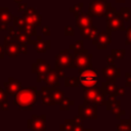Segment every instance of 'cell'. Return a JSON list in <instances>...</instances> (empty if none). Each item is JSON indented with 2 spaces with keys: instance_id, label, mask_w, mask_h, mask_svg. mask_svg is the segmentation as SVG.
<instances>
[{
  "instance_id": "obj_32",
  "label": "cell",
  "mask_w": 131,
  "mask_h": 131,
  "mask_svg": "<svg viewBox=\"0 0 131 131\" xmlns=\"http://www.w3.org/2000/svg\"><path fill=\"white\" fill-rule=\"evenodd\" d=\"M69 49L74 50V52H76V51H80V50H83V49H84V43H83V41H82V40H77L74 44H71V45H70Z\"/></svg>"
},
{
  "instance_id": "obj_11",
  "label": "cell",
  "mask_w": 131,
  "mask_h": 131,
  "mask_svg": "<svg viewBox=\"0 0 131 131\" xmlns=\"http://www.w3.org/2000/svg\"><path fill=\"white\" fill-rule=\"evenodd\" d=\"M112 43V33L106 31L99 32L96 39L92 41V44L96 46L98 50H104L107 48V46Z\"/></svg>"
},
{
  "instance_id": "obj_5",
  "label": "cell",
  "mask_w": 131,
  "mask_h": 131,
  "mask_svg": "<svg viewBox=\"0 0 131 131\" xmlns=\"http://www.w3.org/2000/svg\"><path fill=\"white\" fill-rule=\"evenodd\" d=\"M74 63V55L70 52V49H64L59 51L55 55V69L64 70V69H73Z\"/></svg>"
},
{
  "instance_id": "obj_9",
  "label": "cell",
  "mask_w": 131,
  "mask_h": 131,
  "mask_svg": "<svg viewBox=\"0 0 131 131\" xmlns=\"http://www.w3.org/2000/svg\"><path fill=\"white\" fill-rule=\"evenodd\" d=\"M78 116L83 120L97 119V105L90 103H83L78 107Z\"/></svg>"
},
{
  "instance_id": "obj_42",
  "label": "cell",
  "mask_w": 131,
  "mask_h": 131,
  "mask_svg": "<svg viewBox=\"0 0 131 131\" xmlns=\"http://www.w3.org/2000/svg\"><path fill=\"white\" fill-rule=\"evenodd\" d=\"M4 56H5L4 48H3V46H1V45H0V59H3V58H4Z\"/></svg>"
},
{
  "instance_id": "obj_16",
  "label": "cell",
  "mask_w": 131,
  "mask_h": 131,
  "mask_svg": "<svg viewBox=\"0 0 131 131\" xmlns=\"http://www.w3.org/2000/svg\"><path fill=\"white\" fill-rule=\"evenodd\" d=\"M24 19L28 25H31L33 27L40 26L42 21V17L40 14H38L34 9H28L24 13Z\"/></svg>"
},
{
  "instance_id": "obj_7",
  "label": "cell",
  "mask_w": 131,
  "mask_h": 131,
  "mask_svg": "<svg viewBox=\"0 0 131 131\" xmlns=\"http://www.w3.org/2000/svg\"><path fill=\"white\" fill-rule=\"evenodd\" d=\"M50 70H51L50 64L46 60L41 58H37V60L32 64V72L34 74H37V78H36L37 82L45 81Z\"/></svg>"
},
{
  "instance_id": "obj_29",
  "label": "cell",
  "mask_w": 131,
  "mask_h": 131,
  "mask_svg": "<svg viewBox=\"0 0 131 131\" xmlns=\"http://www.w3.org/2000/svg\"><path fill=\"white\" fill-rule=\"evenodd\" d=\"M119 14L124 21H129L131 18V10L129 7H121L119 10Z\"/></svg>"
},
{
  "instance_id": "obj_24",
  "label": "cell",
  "mask_w": 131,
  "mask_h": 131,
  "mask_svg": "<svg viewBox=\"0 0 131 131\" xmlns=\"http://www.w3.org/2000/svg\"><path fill=\"white\" fill-rule=\"evenodd\" d=\"M111 112L115 115V117H116V119H117V120L121 119V117H122L123 115H125V114H126V112H125L124 110H122V108H121V101H120V100H118V99H116V100H115V102H114V104H113V106H112Z\"/></svg>"
},
{
  "instance_id": "obj_20",
  "label": "cell",
  "mask_w": 131,
  "mask_h": 131,
  "mask_svg": "<svg viewBox=\"0 0 131 131\" xmlns=\"http://www.w3.org/2000/svg\"><path fill=\"white\" fill-rule=\"evenodd\" d=\"M12 15L10 14L9 10L7 8H1L0 9V30H6L8 29V24L11 21Z\"/></svg>"
},
{
  "instance_id": "obj_44",
  "label": "cell",
  "mask_w": 131,
  "mask_h": 131,
  "mask_svg": "<svg viewBox=\"0 0 131 131\" xmlns=\"http://www.w3.org/2000/svg\"><path fill=\"white\" fill-rule=\"evenodd\" d=\"M84 131H93L91 128H88V129H84Z\"/></svg>"
},
{
  "instance_id": "obj_45",
  "label": "cell",
  "mask_w": 131,
  "mask_h": 131,
  "mask_svg": "<svg viewBox=\"0 0 131 131\" xmlns=\"http://www.w3.org/2000/svg\"><path fill=\"white\" fill-rule=\"evenodd\" d=\"M129 120H130V122H131V116H130V117H129Z\"/></svg>"
},
{
  "instance_id": "obj_3",
  "label": "cell",
  "mask_w": 131,
  "mask_h": 131,
  "mask_svg": "<svg viewBox=\"0 0 131 131\" xmlns=\"http://www.w3.org/2000/svg\"><path fill=\"white\" fill-rule=\"evenodd\" d=\"M74 63L73 69L84 70L92 67V54L86 49L74 52Z\"/></svg>"
},
{
  "instance_id": "obj_30",
  "label": "cell",
  "mask_w": 131,
  "mask_h": 131,
  "mask_svg": "<svg viewBox=\"0 0 131 131\" xmlns=\"http://www.w3.org/2000/svg\"><path fill=\"white\" fill-rule=\"evenodd\" d=\"M74 124H75L74 119H68L64 121L63 124L59 125V131H72Z\"/></svg>"
},
{
  "instance_id": "obj_21",
  "label": "cell",
  "mask_w": 131,
  "mask_h": 131,
  "mask_svg": "<svg viewBox=\"0 0 131 131\" xmlns=\"http://www.w3.org/2000/svg\"><path fill=\"white\" fill-rule=\"evenodd\" d=\"M80 34L83 38L93 41L94 39H96V37L98 35V30L95 26H91L89 28H85V29L80 30Z\"/></svg>"
},
{
  "instance_id": "obj_39",
  "label": "cell",
  "mask_w": 131,
  "mask_h": 131,
  "mask_svg": "<svg viewBox=\"0 0 131 131\" xmlns=\"http://www.w3.org/2000/svg\"><path fill=\"white\" fill-rule=\"evenodd\" d=\"M125 79H126L125 85L127 87H131V73H126L125 74Z\"/></svg>"
},
{
  "instance_id": "obj_15",
  "label": "cell",
  "mask_w": 131,
  "mask_h": 131,
  "mask_svg": "<svg viewBox=\"0 0 131 131\" xmlns=\"http://www.w3.org/2000/svg\"><path fill=\"white\" fill-rule=\"evenodd\" d=\"M4 89L6 91V93L10 96H14L16 95L23 88H21V84L17 79L14 78H9L7 82H4Z\"/></svg>"
},
{
  "instance_id": "obj_22",
  "label": "cell",
  "mask_w": 131,
  "mask_h": 131,
  "mask_svg": "<svg viewBox=\"0 0 131 131\" xmlns=\"http://www.w3.org/2000/svg\"><path fill=\"white\" fill-rule=\"evenodd\" d=\"M8 94L6 93L5 89L0 87V108L2 111L9 110V101H8Z\"/></svg>"
},
{
  "instance_id": "obj_28",
  "label": "cell",
  "mask_w": 131,
  "mask_h": 131,
  "mask_svg": "<svg viewBox=\"0 0 131 131\" xmlns=\"http://www.w3.org/2000/svg\"><path fill=\"white\" fill-rule=\"evenodd\" d=\"M52 96H53V99L55 101V103H60V101L62 100V98L64 97V92L62 90H60L59 88H54L53 91H52Z\"/></svg>"
},
{
  "instance_id": "obj_41",
  "label": "cell",
  "mask_w": 131,
  "mask_h": 131,
  "mask_svg": "<svg viewBox=\"0 0 131 131\" xmlns=\"http://www.w3.org/2000/svg\"><path fill=\"white\" fill-rule=\"evenodd\" d=\"M106 62H107V64H114L115 63V58L110 54V55L106 56Z\"/></svg>"
},
{
  "instance_id": "obj_23",
  "label": "cell",
  "mask_w": 131,
  "mask_h": 131,
  "mask_svg": "<svg viewBox=\"0 0 131 131\" xmlns=\"http://www.w3.org/2000/svg\"><path fill=\"white\" fill-rule=\"evenodd\" d=\"M102 88V91L104 92V94L107 96V95H114L115 94V91L117 89V86H116V83H113V82H102L101 86Z\"/></svg>"
},
{
  "instance_id": "obj_8",
  "label": "cell",
  "mask_w": 131,
  "mask_h": 131,
  "mask_svg": "<svg viewBox=\"0 0 131 131\" xmlns=\"http://www.w3.org/2000/svg\"><path fill=\"white\" fill-rule=\"evenodd\" d=\"M111 3H108L106 0H92V2L89 4V10L88 12L97 17L105 16L106 10Z\"/></svg>"
},
{
  "instance_id": "obj_40",
  "label": "cell",
  "mask_w": 131,
  "mask_h": 131,
  "mask_svg": "<svg viewBox=\"0 0 131 131\" xmlns=\"http://www.w3.org/2000/svg\"><path fill=\"white\" fill-rule=\"evenodd\" d=\"M41 31H42V33H43V35H45V36H49L50 35V29H49V27H43L42 29H41Z\"/></svg>"
},
{
  "instance_id": "obj_25",
  "label": "cell",
  "mask_w": 131,
  "mask_h": 131,
  "mask_svg": "<svg viewBox=\"0 0 131 131\" xmlns=\"http://www.w3.org/2000/svg\"><path fill=\"white\" fill-rule=\"evenodd\" d=\"M64 87H78L80 86L79 77H64Z\"/></svg>"
},
{
  "instance_id": "obj_18",
  "label": "cell",
  "mask_w": 131,
  "mask_h": 131,
  "mask_svg": "<svg viewBox=\"0 0 131 131\" xmlns=\"http://www.w3.org/2000/svg\"><path fill=\"white\" fill-rule=\"evenodd\" d=\"M55 87H50V86H45L41 87V95H42V104L44 105H55V101L52 96V91Z\"/></svg>"
},
{
  "instance_id": "obj_33",
  "label": "cell",
  "mask_w": 131,
  "mask_h": 131,
  "mask_svg": "<svg viewBox=\"0 0 131 131\" xmlns=\"http://www.w3.org/2000/svg\"><path fill=\"white\" fill-rule=\"evenodd\" d=\"M125 50L124 49H113L112 51H111V55L115 58V59H117V58H119V59H123L124 58V55H125Z\"/></svg>"
},
{
  "instance_id": "obj_13",
  "label": "cell",
  "mask_w": 131,
  "mask_h": 131,
  "mask_svg": "<svg viewBox=\"0 0 131 131\" xmlns=\"http://www.w3.org/2000/svg\"><path fill=\"white\" fill-rule=\"evenodd\" d=\"M102 77L107 82L116 83V80L121 77V69L114 64H107L102 68Z\"/></svg>"
},
{
  "instance_id": "obj_12",
  "label": "cell",
  "mask_w": 131,
  "mask_h": 131,
  "mask_svg": "<svg viewBox=\"0 0 131 131\" xmlns=\"http://www.w3.org/2000/svg\"><path fill=\"white\" fill-rule=\"evenodd\" d=\"M60 78H64V72L63 70H57V69H51L50 72L48 73L46 79L44 82H46L47 86L50 87H56L58 88L60 86L59 83V79Z\"/></svg>"
},
{
  "instance_id": "obj_26",
  "label": "cell",
  "mask_w": 131,
  "mask_h": 131,
  "mask_svg": "<svg viewBox=\"0 0 131 131\" xmlns=\"http://www.w3.org/2000/svg\"><path fill=\"white\" fill-rule=\"evenodd\" d=\"M117 131H131V122L130 120H121L117 125Z\"/></svg>"
},
{
  "instance_id": "obj_10",
  "label": "cell",
  "mask_w": 131,
  "mask_h": 131,
  "mask_svg": "<svg viewBox=\"0 0 131 131\" xmlns=\"http://www.w3.org/2000/svg\"><path fill=\"white\" fill-rule=\"evenodd\" d=\"M46 116L41 115H33L31 119L27 121V127L28 129L32 131H46Z\"/></svg>"
},
{
  "instance_id": "obj_37",
  "label": "cell",
  "mask_w": 131,
  "mask_h": 131,
  "mask_svg": "<svg viewBox=\"0 0 131 131\" xmlns=\"http://www.w3.org/2000/svg\"><path fill=\"white\" fill-rule=\"evenodd\" d=\"M124 94H125V88L123 86H119V87H117L114 95L115 96H123Z\"/></svg>"
},
{
  "instance_id": "obj_2",
  "label": "cell",
  "mask_w": 131,
  "mask_h": 131,
  "mask_svg": "<svg viewBox=\"0 0 131 131\" xmlns=\"http://www.w3.org/2000/svg\"><path fill=\"white\" fill-rule=\"evenodd\" d=\"M83 103H90L95 105H105L106 95L102 91L101 87H83Z\"/></svg>"
},
{
  "instance_id": "obj_31",
  "label": "cell",
  "mask_w": 131,
  "mask_h": 131,
  "mask_svg": "<svg viewBox=\"0 0 131 131\" xmlns=\"http://www.w3.org/2000/svg\"><path fill=\"white\" fill-rule=\"evenodd\" d=\"M75 124L74 127L72 129V131H84V127H83V119L79 116H75L74 118Z\"/></svg>"
},
{
  "instance_id": "obj_14",
  "label": "cell",
  "mask_w": 131,
  "mask_h": 131,
  "mask_svg": "<svg viewBox=\"0 0 131 131\" xmlns=\"http://www.w3.org/2000/svg\"><path fill=\"white\" fill-rule=\"evenodd\" d=\"M106 30L111 33L115 31H122V32L126 31V28L124 26V20L120 16L119 12L113 17L106 19Z\"/></svg>"
},
{
  "instance_id": "obj_1",
  "label": "cell",
  "mask_w": 131,
  "mask_h": 131,
  "mask_svg": "<svg viewBox=\"0 0 131 131\" xmlns=\"http://www.w3.org/2000/svg\"><path fill=\"white\" fill-rule=\"evenodd\" d=\"M38 90L36 86L23 88L16 95L13 96V105L19 111H31L37 102Z\"/></svg>"
},
{
  "instance_id": "obj_6",
  "label": "cell",
  "mask_w": 131,
  "mask_h": 131,
  "mask_svg": "<svg viewBox=\"0 0 131 131\" xmlns=\"http://www.w3.org/2000/svg\"><path fill=\"white\" fill-rule=\"evenodd\" d=\"M4 52L11 58H16L19 53H21L20 43L11 36L4 37V44H3Z\"/></svg>"
},
{
  "instance_id": "obj_17",
  "label": "cell",
  "mask_w": 131,
  "mask_h": 131,
  "mask_svg": "<svg viewBox=\"0 0 131 131\" xmlns=\"http://www.w3.org/2000/svg\"><path fill=\"white\" fill-rule=\"evenodd\" d=\"M92 21H93V15H91L89 12L88 13H82L81 12L79 15L76 16V26L80 30L91 27Z\"/></svg>"
},
{
  "instance_id": "obj_4",
  "label": "cell",
  "mask_w": 131,
  "mask_h": 131,
  "mask_svg": "<svg viewBox=\"0 0 131 131\" xmlns=\"http://www.w3.org/2000/svg\"><path fill=\"white\" fill-rule=\"evenodd\" d=\"M79 79L80 84L83 87H94L96 86V83L98 81L97 70L93 67L84 70H79Z\"/></svg>"
},
{
  "instance_id": "obj_43",
  "label": "cell",
  "mask_w": 131,
  "mask_h": 131,
  "mask_svg": "<svg viewBox=\"0 0 131 131\" xmlns=\"http://www.w3.org/2000/svg\"><path fill=\"white\" fill-rule=\"evenodd\" d=\"M116 2H117V3H124L125 0H116Z\"/></svg>"
},
{
  "instance_id": "obj_36",
  "label": "cell",
  "mask_w": 131,
  "mask_h": 131,
  "mask_svg": "<svg viewBox=\"0 0 131 131\" xmlns=\"http://www.w3.org/2000/svg\"><path fill=\"white\" fill-rule=\"evenodd\" d=\"M82 7H83V3H79V4L76 5L74 8H71V10L74 11V12H75V16H77V15H79V14L81 13Z\"/></svg>"
},
{
  "instance_id": "obj_34",
  "label": "cell",
  "mask_w": 131,
  "mask_h": 131,
  "mask_svg": "<svg viewBox=\"0 0 131 131\" xmlns=\"http://www.w3.org/2000/svg\"><path fill=\"white\" fill-rule=\"evenodd\" d=\"M115 100H116V96L115 95H107L106 96V104H105V106H106L107 111L112 110V106H113Z\"/></svg>"
},
{
  "instance_id": "obj_27",
  "label": "cell",
  "mask_w": 131,
  "mask_h": 131,
  "mask_svg": "<svg viewBox=\"0 0 131 131\" xmlns=\"http://www.w3.org/2000/svg\"><path fill=\"white\" fill-rule=\"evenodd\" d=\"M74 104H75V101L74 100H72L69 97H63L62 100L59 103V110L60 111H69L70 110V106L71 105H74Z\"/></svg>"
},
{
  "instance_id": "obj_19",
  "label": "cell",
  "mask_w": 131,
  "mask_h": 131,
  "mask_svg": "<svg viewBox=\"0 0 131 131\" xmlns=\"http://www.w3.org/2000/svg\"><path fill=\"white\" fill-rule=\"evenodd\" d=\"M33 46L38 53H46L50 49L51 43L49 40H42L40 36H37V40L33 41Z\"/></svg>"
},
{
  "instance_id": "obj_35",
  "label": "cell",
  "mask_w": 131,
  "mask_h": 131,
  "mask_svg": "<svg viewBox=\"0 0 131 131\" xmlns=\"http://www.w3.org/2000/svg\"><path fill=\"white\" fill-rule=\"evenodd\" d=\"M125 37H126L125 44L126 45H131V26L126 29V31H125Z\"/></svg>"
},
{
  "instance_id": "obj_38",
  "label": "cell",
  "mask_w": 131,
  "mask_h": 131,
  "mask_svg": "<svg viewBox=\"0 0 131 131\" xmlns=\"http://www.w3.org/2000/svg\"><path fill=\"white\" fill-rule=\"evenodd\" d=\"M75 34V31H74V29L72 28V27H66L64 28V35L66 36H73Z\"/></svg>"
}]
</instances>
